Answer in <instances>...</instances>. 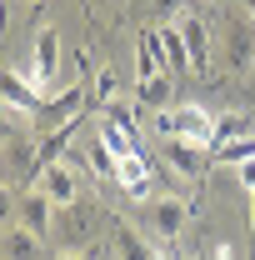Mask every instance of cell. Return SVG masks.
I'll return each mask as SVG.
<instances>
[{
  "mask_svg": "<svg viewBox=\"0 0 255 260\" xmlns=\"http://www.w3.org/2000/svg\"><path fill=\"white\" fill-rule=\"evenodd\" d=\"M165 70V55H160V30H140L135 35V80H150Z\"/></svg>",
  "mask_w": 255,
  "mask_h": 260,
  "instance_id": "2e32d148",
  "label": "cell"
},
{
  "mask_svg": "<svg viewBox=\"0 0 255 260\" xmlns=\"http://www.w3.org/2000/svg\"><path fill=\"white\" fill-rule=\"evenodd\" d=\"M150 165H155V160H145L140 150H135V155H125V160H115V190H125V195H135V200H145V195L155 190Z\"/></svg>",
  "mask_w": 255,
  "mask_h": 260,
  "instance_id": "30bf717a",
  "label": "cell"
},
{
  "mask_svg": "<svg viewBox=\"0 0 255 260\" xmlns=\"http://www.w3.org/2000/svg\"><path fill=\"white\" fill-rule=\"evenodd\" d=\"M85 105H90V90L85 85H70V90H55V95L40 100V110H35V135H45V130H60L70 120H80L85 115Z\"/></svg>",
  "mask_w": 255,
  "mask_h": 260,
  "instance_id": "277c9868",
  "label": "cell"
},
{
  "mask_svg": "<svg viewBox=\"0 0 255 260\" xmlns=\"http://www.w3.org/2000/svg\"><path fill=\"white\" fill-rule=\"evenodd\" d=\"M10 140H15V125H10V115H0V150H5Z\"/></svg>",
  "mask_w": 255,
  "mask_h": 260,
  "instance_id": "4316f807",
  "label": "cell"
},
{
  "mask_svg": "<svg viewBox=\"0 0 255 260\" xmlns=\"http://www.w3.org/2000/svg\"><path fill=\"white\" fill-rule=\"evenodd\" d=\"M180 35H185V50H190V65H195V75H210V25L200 20V15H185L180 20Z\"/></svg>",
  "mask_w": 255,
  "mask_h": 260,
  "instance_id": "8fae6325",
  "label": "cell"
},
{
  "mask_svg": "<svg viewBox=\"0 0 255 260\" xmlns=\"http://www.w3.org/2000/svg\"><path fill=\"white\" fill-rule=\"evenodd\" d=\"M135 100L150 105V110H170L175 105V75H150V80H135Z\"/></svg>",
  "mask_w": 255,
  "mask_h": 260,
  "instance_id": "e0dca14e",
  "label": "cell"
},
{
  "mask_svg": "<svg viewBox=\"0 0 255 260\" xmlns=\"http://www.w3.org/2000/svg\"><path fill=\"white\" fill-rule=\"evenodd\" d=\"M0 255L5 260H40V235L25 225H10L0 235Z\"/></svg>",
  "mask_w": 255,
  "mask_h": 260,
  "instance_id": "d6986e66",
  "label": "cell"
},
{
  "mask_svg": "<svg viewBox=\"0 0 255 260\" xmlns=\"http://www.w3.org/2000/svg\"><path fill=\"white\" fill-rule=\"evenodd\" d=\"M40 90L30 85V75H15V70H0V115H35L40 110Z\"/></svg>",
  "mask_w": 255,
  "mask_h": 260,
  "instance_id": "52a82bcc",
  "label": "cell"
},
{
  "mask_svg": "<svg viewBox=\"0 0 255 260\" xmlns=\"http://www.w3.org/2000/svg\"><path fill=\"white\" fill-rule=\"evenodd\" d=\"M30 5H40V0H30Z\"/></svg>",
  "mask_w": 255,
  "mask_h": 260,
  "instance_id": "d6a6232c",
  "label": "cell"
},
{
  "mask_svg": "<svg viewBox=\"0 0 255 260\" xmlns=\"http://www.w3.org/2000/svg\"><path fill=\"white\" fill-rule=\"evenodd\" d=\"M15 220H20L25 230H35L40 240H50V220H55V200H50L45 190H35V185H30V190L20 195V205H15Z\"/></svg>",
  "mask_w": 255,
  "mask_h": 260,
  "instance_id": "9c48e42d",
  "label": "cell"
},
{
  "mask_svg": "<svg viewBox=\"0 0 255 260\" xmlns=\"http://www.w3.org/2000/svg\"><path fill=\"white\" fill-rule=\"evenodd\" d=\"M215 50H220V60H225L230 75H245V70L255 65V20L250 15H225Z\"/></svg>",
  "mask_w": 255,
  "mask_h": 260,
  "instance_id": "3957f363",
  "label": "cell"
},
{
  "mask_svg": "<svg viewBox=\"0 0 255 260\" xmlns=\"http://www.w3.org/2000/svg\"><path fill=\"white\" fill-rule=\"evenodd\" d=\"M115 95H120V75H115V65L95 70V75H90V100H95L100 110H105V105H110Z\"/></svg>",
  "mask_w": 255,
  "mask_h": 260,
  "instance_id": "603a6c76",
  "label": "cell"
},
{
  "mask_svg": "<svg viewBox=\"0 0 255 260\" xmlns=\"http://www.w3.org/2000/svg\"><path fill=\"white\" fill-rule=\"evenodd\" d=\"M160 155L170 160V170H175L180 180H195V185H200V180L210 175V165H215L210 145H200V140H165Z\"/></svg>",
  "mask_w": 255,
  "mask_h": 260,
  "instance_id": "8992f818",
  "label": "cell"
},
{
  "mask_svg": "<svg viewBox=\"0 0 255 260\" xmlns=\"http://www.w3.org/2000/svg\"><path fill=\"white\" fill-rule=\"evenodd\" d=\"M0 160L10 165L20 180H30V185L40 180V150H35V140H20V135H15V140L0 150Z\"/></svg>",
  "mask_w": 255,
  "mask_h": 260,
  "instance_id": "9a60e30c",
  "label": "cell"
},
{
  "mask_svg": "<svg viewBox=\"0 0 255 260\" xmlns=\"http://www.w3.org/2000/svg\"><path fill=\"white\" fill-rule=\"evenodd\" d=\"M245 15H250V20H255V0H245Z\"/></svg>",
  "mask_w": 255,
  "mask_h": 260,
  "instance_id": "4dcf8cb0",
  "label": "cell"
},
{
  "mask_svg": "<svg viewBox=\"0 0 255 260\" xmlns=\"http://www.w3.org/2000/svg\"><path fill=\"white\" fill-rule=\"evenodd\" d=\"M160 10H180V0H155Z\"/></svg>",
  "mask_w": 255,
  "mask_h": 260,
  "instance_id": "f546056e",
  "label": "cell"
},
{
  "mask_svg": "<svg viewBox=\"0 0 255 260\" xmlns=\"http://www.w3.org/2000/svg\"><path fill=\"white\" fill-rule=\"evenodd\" d=\"M250 260H255V185H250Z\"/></svg>",
  "mask_w": 255,
  "mask_h": 260,
  "instance_id": "83f0119b",
  "label": "cell"
},
{
  "mask_svg": "<svg viewBox=\"0 0 255 260\" xmlns=\"http://www.w3.org/2000/svg\"><path fill=\"white\" fill-rule=\"evenodd\" d=\"M55 260H90V255H85V250H60Z\"/></svg>",
  "mask_w": 255,
  "mask_h": 260,
  "instance_id": "f1b7e54d",
  "label": "cell"
},
{
  "mask_svg": "<svg viewBox=\"0 0 255 260\" xmlns=\"http://www.w3.org/2000/svg\"><path fill=\"white\" fill-rule=\"evenodd\" d=\"M205 260H235V245H225V240H215V245L205 250Z\"/></svg>",
  "mask_w": 255,
  "mask_h": 260,
  "instance_id": "484cf974",
  "label": "cell"
},
{
  "mask_svg": "<svg viewBox=\"0 0 255 260\" xmlns=\"http://www.w3.org/2000/svg\"><path fill=\"white\" fill-rule=\"evenodd\" d=\"M185 220H190V205H185V200H155V205H150V225H155L160 240H180Z\"/></svg>",
  "mask_w": 255,
  "mask_h": 260,
  "instance_id": "4fadbf2b",
  "label": "cell"
},
{
  "mask_svg": "<svg viewBox=\"0 0 255 260\" xmlns=\"http://www.w3.org/2000/svg\"><path fill=\"white\" fill-rule=\"evenodd\" d=\"M80 170H90L100 185H115V155L105 150V140H100V135H95V145L80 155Z\"/></svg>",
  "mask_w": 255,
  "mask_h": 260,
  "instance_id": "ffe728a7",
  "label": "cell"
},
{
  "mask_svg": "<svg viewBox=\"0 0 255 260\" xmlns=\"http://www.w3.org/2000/svg\"><path fill=\"white\" fill-rule=\"evenodd\" d=\"M100 140H105V150H110L115 160H125V155H135V150H140V140H135L130 130H120L115 120H100Z\"/></svg>",
  "mask_w": 255,
  "mask_h": 260,
  "instance_id": "44dd1931",
  "label": "cell"
},
{
  "mask_svg": "<svg viewBox=\"0 0 255 260\" xmlns=\"http://www.w3.org/2000/svg\"><path fill=\"white\" fill-rule=\"evenodd\" d=\"M35 190H45L55 205H70V200H80V170H75L70 160H50L45 170H40Z\"/></svg>",
  "mask_w": 255,
  "mask_h": 260,
  "instance_id": "ba28073f",
  "label": "cell"
},
{
  "mask_svg": "<svg viewBox=\"0 0 255 260\" xmlns=\"http://www.w3.org/2000/svg\"><path fill=\"white\" fill-rule=\"evenodd\" d=\"M240 135H255V115L250 110H225V115H215V125H210V150L225 145V140H240Z\"/></svg>",
  "mask_w": 255,
  "mask_h": 260,
  "instance_id": "ac0fdd59",
  "label": "cell"
},
{
  "mask_svg": "<svg viewBox=\"0 0 255 260\" xmlns=\"http://www.w3.org/2000/svg\"><path fill=\"white\" fill-rule=\"evenodd\" d=\"M105 120H115V125L130 130V135H135V125H140V120H135V105H130L125 95H115L110 105H105Z\"/></svg>",
  "mask_w": 255,
  "mask_h": 260,
  "instance_id": "cb8c5ba5",
  "label": "cell"
},
{
  "mask_svg": "<svg viewBox=\"0 0 255 260\" xmlns=\"http://www.w3.org/2000/svg\"><path fill=\"white\" fill-rule=\"evenodd\" d=\"M110 245H115V260H155L150 240L130 225V220H110Z\"/></svg>",
  "mask_w": 255,
  "mask_h": 260,
  "instance_id": "7c38bea8",
  "label": "cell"
},
{
  "mask_svg": "<svg viewBox=\"0 0 255 260\" xmlns=\"http://www.w3.org/2000/svg\"><path fill=\"white\" fill-rule=\"evenodd\" d=\"M0 20H5V0H0Z\"/></svg>",
  "mask_w": 255,
  "mask_h": 260,
  "instance_id": "1f68e13d",
  "label": "cell"
},
{
  "mask_svg": "<svg viewBox=\"0 0 255 260\" xmlns=\"http://www.w3.org/2000/svg\"><path fill=\"white\" fill-rule=\"evenodd\" d=\"M95 230H100V210L80 195L70 205H55V220H50V240L60 250H90L95 245Z\"/></svg>",
  "mask_w": 255,
  "mask_h": 260,
  "instance_id": "6da1fadb",
  "label": "cell"
},
{
  "mask_svg": "<svg viewBox=\"0 0 255 260\" xmlns=\"http://www.w3.org/2000/svg\"><path fill=\"white\" fill-rule=\"evenodd\" d=\"M160 55H165V75H175V80H180V75H195L180 25H165V30H160Z\"/></svg>",
  "mask_w": 255,
  "mask_h": 260,
  "instance_id": "5bb4252c",
  "label": "cell"
},
{
  "mask_svg": "<svg viewBox=\"0 0 255 260\" xmlns=\"http://www.w3.org/2000/svg\"><path fill=\"white\" fill-rule=\"evenodd\" d=\"M15 205H20V195H10V185L0 180V225H10V220H15Z\"/></svg>",
  "mask_w": 255,
  "mask_h": 260,
  "instance_id": "d4e9b609",
  "label": "cell"
},
{
  "mask_svg": "<svg viewBox=\"0 0 255 260\" xmlns=\"http://www.w3.org/2000/svg\"><path fill=\"white\" fill-rule=\"evenodd\" d=\"M55 75H60V30L40 25L35 50H30V85L40 95H50V90H55Z\"/></svg>",
  "mask_w": 255,
  "mask_h": 260,
  "instance_id": "5b68a950",
  "label": "cell"
},
{
  "mask_svg": "<svg viewBox=\"0 0 255 260\" xmlns=\"http://www.w3.org/2000/svg\"><path fill=\"white\" fill-rule=\"evenodd\" d=\"M210 125L215 115L205 105H170V110H155V135L160 140H200L210 145Z\"/></svg>",
  "mask_w": 255,
  "mask_h": 260,
  "instance_id": "7a4b0ae2",
  "label": "cell"
},
{
  "mask_svg": "<svg viewBox=\"0 0 255 260\" xmlns=\"http://www.w3.org/2000/svg\"><path fill=\"white\" fill-rule=\"evenodd\" d=\"M0 260H5V255H0Z\"/></svg>",
  "mask_w": 255,
  "mask_h": 260,
  "instance_id": "836d02e7",
  "label": "cell"
},
{
  "mask_svg": "<svg viewBox=\"0 0 255 260\" xmlns=\"http://www.w3.org/2000/svg\"><path fill=\"white\" fill-rule=\"evenodd\" d=\"M210 155H215V165H245V160H255V135L225 140V145H215Z\"/></svg>",
  "mask_w": 255,
  "mask_h": 260,
  "instance_id": "7402d4cb",
  "label": "cell"
}]
</instances>
